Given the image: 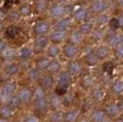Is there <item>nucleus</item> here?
<instances>
[{"instance_id": "33", "label": "nucleus", "mask_w": 123, "mask_h": 122, "mask_svg": "<svg viewBox=\"0 0 123 122\" xmlns=\"http://www.w3.org/2000/svg\"><path fill=\"white\" fill-rule=\"evenodd\" d=\"M17 55H18V50H15L13 47L10 46H6L0 53L1 58L6 61H12V60L17 57Z\"/></svg>"}, {"instance_id": "14", "label": "nucleus", "mask_w": 123, "mask_h": 122, "mask_svg": "<svg viewBox=\"0 0 123 122\" xmlns=\"http://www.w3.org/2000/svg\"><path fill=\"white\" fill-rule=\"evenodd\" d=\"M74 19L72 17H68L65 16L63 18H61L59 19H57L56 22L53 25V30H59L62 31H69L73 30V25H74Z\"/></svg>"}, {"instance_id": "13", "label": "nucleus", "mask_w": 123, "mask_h": 122, "mask_svg": "<svg viewBox=\"0 0 123 122\" xmlns=\"http://www.w3.org/2000/svg\"><path fill=\"white\" fill-rule=\"evenodd\" d=\"M108 30L106 28H100V27H95V29L93 30L91 34L88 36L87 38L89 39L90 43L93 45H97L98 43L104 42L105 38L107 36Z\"/></svg>"}, {"instance_id": "24", "label": "nucleus", "mask_w": 123, "mask_h": 122, "mask_svg": "<svg viewBox=\"0 0 123 122\" xmlns=\"http://www.w3.org/2000/svg\"><path fill=\"white\" fill-rule=\"evenodd\" d=\"M17 96L18 97L19 100L22 103V105H28V104L32 102L33 92L28 87H22L18 91Z\"/></svg>"}, {"instance_id": "51", "label": "nucleus", "mask_w": 123, "mask_h": 122, "mask_svg": "<svg viewBox=\"0 0 123 122\" xmlns=\"http://www.w3.org/2000/svg\"><path fill=\"white\" fill-rule=\"evenodd\" d=\"M114 122H123V117H118V119H116V120H114Z\"/></svg>"}, {"instance_id": "39", "label": "nucleus", "mask_w": 123, "mask_h": 122, "mask_svg": "<svg viewBox=\"0 0 123 122\" xmlns=\"http://www.w3.org/2000/svg\"><path fill=\"white\" fill-rule=\"evenodd\" d=\"M34 8L38 13H44L49 8V0H36Z\"/></svg>"}, {"instance_id": "19", "label": "nucleus", "mask_w": 123, "mask_h": 122, "mask_svg": "<svg viewBox=\"0 0 123 122\" xmlns=\"http://www.w3.org/2000/svg\"><path fill=\"white\" fill-rule=\"evenodd\" d=\"M109 7V4L107 0H99L95 3H92L89 6V11L95 14V15H99L102 13H106Z\"/></svg>"}, {"instance_id": "35", "label": "nucleus", "mask_w": 123, "mask_h": 122, "mask_svg": "<svg viewBox=\"0 0 123 122\" xmlns=\"http://www.w3.org/2000/svg\"><path fill=\"white\" fill-rule=\"evenodd\" d=\"M41 72L36 68V67H30L27 72H26V76H27V79L31 83H37L39 81L40 77L41 76Z\"/></svg>"}, {"instance_id": "44", "label": "nucleus", "mask_w": 123, "mask_h": 122, "mask_svg": "<svg viewBox=\"0 0 123 122\" xmlns=\"http://www.w3.org/2000/svg\"><path fill=\"white\" fill-rule=\"evenodd\" d=\"M21 122H41V118L36 114H30L26 116Z\"/></svg>"}, {"instance_id": "25", "label": "nucleus", "mask_w": 123, "mask_h": 122, "mask_svg": "<svg viewBox=\"0 0 123 122\" xmlns=\"http://www.w3.org/2000/svg\"><path fill=\"white\" fill-rule=\"evenodd\" d=\"M48 104L49 107L51 110H57V109H62V98L61 96H58L54 92L48 97Z\"/></svg>"}, {"instance_id": "6", "label": "nucleus", "mask_w": 123, "mask_h": 122, "mask_svg": "<svg viewBox=\"0 0 123 122\" xmlns=\"http://www.w3.org/2000/svg\"><path fill=\"white\" fill-rule=\"evenodd\" d=\"M104 42L108 44L111 49L123 43V31L122 30H109L107 33Z\"/></svg>"}, {"instance_id": "47", "label": "nucleus", "mask_w": 123, "mask_h": 122, "mask_svg": "<svg viewBox=\"0 0 123 122\" xmlns=\"http://www.w3.org/2000/svg\"><path fill=\"white\" fill-rule=\"evenodd\" d=\"M118 107H119L120 111H121V113H122V115H123V98L122 99H119V100H118Z\"/></svg>"}, {"instance_id": "52", "label": "nucleus", "mask_w": 123, "mask_h": 122, "mask_svg": "<svg viewBox=\"0 0 123 122\" xmlns=\"http://www.w3.org/2000/svg\"><path fill=\"white\" fill-rule=\"evenodd\" d=\"M117 1H118V3L119 4V5L123 6V0H117Z\"/></svg>"}, {"instance_id": "18", "label": "nucleus", "mask_w": 123, "mask_h": 122, "mask_svg": "<svg viewBox=\"0 0 123 122\" xmlns=\"http://www.w3.org/2000/svg\"><path fill=\"white\" fill-rule=\"evenodd\" d=\"M89 8H86L85 6H78L77 8L74 9L72 12L73 19L74 22L77 23H82L84 21L87 20V18L89 15Z\"/></svg>"}, {"instance_id": "50", "label": "nucleus", "mask_w": 123, "mask_h": 122, "mask_svg": "<svg viewBox=\"0 0 123 122\" xmlns=\"http://www.w3.org/2000/svg\"><path fill=\"white\" fill-rule=\"evenodd\" d=\"M3 28H4V24H3L2 20H0V32L3 30Z\"/></svg>"}, {"instance_id": "23", "label": "nucleus", "mask_w": 123, "mask_h": 122, "mask_svg": "<svg viewBox=\"0 0 123 122\" xmlns=\"http://www.w3.org/2000/svg\"><path fill=\"white\" fill-rule=\"evenodd\" d=\"M82 61L84 63L85 66L88 67V68H95V67H98L101 61H99L98 57L96 56V54L94 53V51L92 52H89L86 55L82 56Z\"/></svg>"}, {"instance_id": "3", "label": "nucleus", "mask_w": 123, "mask_h": 122, "mask_svg": "<svg viewBox=\"0 0 123 122\" xmlns=\"http://www.w3.org/2000/svg\"><path fill=\"white\" fill-rule=\"evenodd\" d=\"M94 53L99 59L101 62L108 61L110 58H112V49L106 44L105 42L98 43L94 47Z\"/></svg>"}, {"instance_id": "2", "label": "nucleus", "mask_w": 123, "mask_h": 122, "mask_svg": "<svg viewBox=\"0 0 123 122\" xmlns=\"http://www.w3.org/2000/svg\"><path fill=\"white\" fill-rule=\"evenodd\" d=\"M17 91V85L13 82H6L2 87H0V101L2 104H7L12 96H14Z\"/></svg>"}, {"instance_id": "7", "label": "nucleus", "mask_w": 123, "mask_h": 122, "mask_svg": "<svg viewBox=\"0 0 123 122\" xmlns=\"http://www.w3.org/2000/svg\"><path fill=\"white\" fill-rule=\"evenodd\" d=\"M50 44L51 42H50L48 35L38 36V37H35L31 48L35 54H41L43 52L45 53L47 48L49 47Z\"/></svg>"}, {"instance_id": "34", "label": "nucleus", "mask_w": 123, "mask_h": 122, "mask_svg": "<svg viewBox=\"0 0 123 122\" xmlns=\"http://www.w3.org/2000/svg\"><path fill=\"white\" fill-rule=\"evenodd\" d=\"M51 60L49 57H47L46 55H41L39 58H37L35 61V67L38 68L41 73H45L47 70V68L49 66Z\"/></svg>"}, {"instance_id": "43", "label": "nucleus", "mask_w": 123, "mask_h": 122, "mask_svg": "<svg viewBox=\"0 0 123 122\" xmlns=\"http://www.w3.org/2000/svg\"><path fill=\"white\" fill-rule=\"evenodd\" d=\"M7 104H8L12 108H14L15 110L18 109V108H19V107L22 106V103H21V101L19 100L18 97L17 96V94H15L14 96H12V97L10 98V100H9V102H8Z\"/></svg>"}, {"instance_id": "11", "label": "nucleus", "mask_w": 123, "mask_h": 122, "mask_svg": "<svg viewBox=\"0 0 123 122\" xmlns=\"http://www.w3.org/2000/svg\"><path fill=\"white\" fill-rule=\"evenodd\" d=\"M37 85H40L42 89H44L48 93V92L53 90L55 87V85H56L55 76L52 74H50V73H44L41 74L39 81L37 82Z\"/></svg>"}, {"instance_id": "21", "label": "nucleus", "mask_w": 123, "mask_h": 122, "mask_svg": "<svg viewBox=\"0 0 123 122\" xmlns=\"http://www.w3.org/2000/svg\"><path fill=\"white\" fill-rule=\"evenodd\" d=\"M81 116L79 108L69 107L63 111V122H78Z\"/></svg>"}, {"instance_id": "16", "label": "nucleus", "mask_w": 123, "mask_h": 122, "mask_svg": "<svg viewBox=\"0 0 123 122\" xmlns=\"http://www.w3.org/2000/svg\"><path fill=\"white\" fill-rule=\"evenodd\" d=\"M67 13H68L67 6H64L63 4L56 3V4L52 5L51 7L49 8V15L51 16L52 18L59 19V18H61L65 17Z\"/></svg>"}, {"instance_id": "48", "label": "nucleus", "mask_w": 123, "mask_h": 122, "mask_svg": "<svg viewBox=\"0 0 123 122\" xmlns=\"http://www.w3.org/2000/svg\"><path fill=\"white\" fill-rule=\"evenodd\" d=\"M57 3H59V4H63V3H65V2H68L69 0H55Z\"/></svg>"}, {"instance_id": "37", "label": "nucleus", "mask_w": 123, "mask_h": 122, "mask_svg": "<svg viewBox=\"0 0 123 122\" xmlns=\"http://www.w3.org/2000/svg\"><path fill=\"white\" fill-rule=\"evenodd\" d=\"M49 122H63V111L62 109L51 110L48 114Z\"/></svg>"}, {"instance_id": "53", "label": "nucleus", "mask_w": 123, "mask_h": 122, "mask_svg": "<svg viewBox=\"0 0 123 122\" xmlns=\"http://www.w3.org/2000/svg\"><path fill=\"white\" fill-rule=\"evenodd\" d=\"M88 1L92 4V3H95V2H97V1H99V0H88Z\"/></svg>"}, {"instance_id": "5", "label": "nucleus", "mask_w": 123, "mask_h": 122, "mask_svg": "<svg viewBox=\"0 0 123 122\" xmlns=\"http://www.w3.org/2000/svg\"><path fill=\"white\" fill-rule=\"evenodd\" d=\"M103 108H104V111L107 115V117L112 119V120H116L118 117H122V113L119 109L118 101L110 100V101L106 102Z\"/></svg>"}, {"instance_id": "46", "label": "nucleus", "mask_w": 123, "mask_h": 122, "mask_svg": "<svg viewBox=\"0 0 123 122\" xmlns=\"http://www.w3.org/2000/svg\"><path fill=\"white\" fill-rule=\"evenodd\" d=\"M6 46H7V44L6 43V41L3 39H0V53H1V51H3Z\"/></svg>"}, {"instance_id": "54", "label": "nucleus", "mask_w": 123, "mask_h": 122, "mask_svg": "<svg viewBox=\"0 0 123 122\" xmlns=\"http://www.w3.org/2000/svg\"><path fill=\"white\" fill-rule=\"evenodd\" d=\"M0 122H7V120H5V119H2V118H0Z\"/></svg>"}, {"instance_id": "42", "label": "nucleus", "mask_w": 123, "mask_h": 122, "mask_svg": "<svg viewBox=\"0 0 123 122\" xmlns=\"http://www.w3.org/2000/svg\"><path fill=\"white\" fill-rule=\"evenodd\" d=\"M31 12H32V8L31 6L28 4H23L18 8V14L22 17H28L31 15Z\"/></svg>"}, {"instance_id": "41", "label": "nucleus", "mask_w": 123, "mask_h": 122, "mask_svg": "<svg viewBox=\"0 0 123 122\" xmlns=\"http://www.w3.org/2000/svg\"><path fill=\"white\" fill-rule=\"evenodd\" d=\"M62 107H66V108L73 107V105L74 103V97L72 94H70L68 92L64 96H62Z\"/></svg>"}, {"instance_id": "36", "label": "nucleus", "mask_w": 123, "mask_h": 122, "mask_svg": "<svg viewBox=\"0 0 123 122\" xmlns=\"http://www.w3.org/2000/svg\"><path fill=\"white\" fill-rule=\"evenodd\" d=\"M110 17L108 13H102V14H99L96 17L94 23L96 27H100V28H106L107 26L110 23Z\"/></svg>"}, {"instance_id": "20", "label": "nucleus", "mask_w": 123, "mask_h": 122, "mask_svg": "<svg viewBox=\"0 0 123 122\" xmlns=\"http://www.w3.org/2000/svg\"><path fill=\"white\" fill-rule=\"evenodd\" d=\"M85 39H86V37L83 35V34H81L80 31L78 30L77 29H73V30H71L68 32L66 41L80 47L84 43Z\"/></svg>"}, {"instance_id": "9", "label": "nucleus", "mask_w": 123, "mask_h": 122, "mask_svg": "<svg viewBox=\"0 0 123 122\" xmlns=\"http://www.w3.org/2000/svg\"><path fill=\"white\" fill-rule=\"evenodd\" d=\"M98 84V80L96 75L93 73H87L81 75L79 79V86L85 91H90L94 86H96Z\"/></svg>"}, {"instance_id": "12", "label": "nucleus", "mask_w": 123, "mask_h": 122, "mask_svg": "<svg viewBox=\"0 0 123 122\" xmlns=\"http://www.w3.org/2000/svg\"><path fill=\"white\" fill-rule=\"evenodd\" d=\"M108 92L114 97H120L123 96V77L113 78L108 86Z\"/></svg>"}, {"instance_id": "17", "label": "nucleus", "mask_w": 123, "mask_h": 122, "mask_svg": "<svg viewBox=\"0 0 123 122\" xmlns=\"http://www.w3.org/2000/svg\"><path fill=\"white\" fill-rule=\"evenodd\" d=\"M73 78L74 77L72 75H70L65 70H62L55 75V82H56L55 85L69 88L70 85H72Z\"/></svg>"}, {"instance_id": "31", "label": "nucleus", "mask_w": 123, "mask_h": 122, "mask_svg": "<svg viewBox=\"0 0 123 122\" xmlns=\"http://www.w3.org/2000/svg\"><path fill=\"white\" fill-rule=\"evenodd\" d=\"M61 71H62V65L61 61L58 59H51V62H50V64H49L45 73L55 76L57 73H59Z\"/></svg>"}, {"instance_id": "28", "label": "nucleus", "mask_w": 123, "mask_h": 122, "mask_svg": "<svg viewBox=\"0 0 123 122\" xmlns=\"http://www.w3.org/2000/svg\"><path fill=\"white\" fill-rule=\"evenodd\" d=\"M45 55L50 59H58L62 55V45L51 43L45 51Z\"/></svg>"}, {"instance_id": "27", "label": "nucleus", "mask_w": 123, "mask_h": 122, "mask_svg": "<svg viewBox=\"0 0 123 122\" xmlns=\"http://www.w3.org/2000/svg\"><path fill=\"white\" fill-rule=\"evenodd\" d=\"M95 23L94 21L90 20H86L82 22V23H79V25L76 29L80 31V33L83 34L86 38H87L88 36L91 34V32L93 31V30L95 29Z\"/></svg>"}, {"instance_id": "30", "label": "nucleus", "mask_w": 123, "mask_h": 122, "mask_svg": "<svg viewBox=\"0 0 123 122\" xmlns=\"http://www.w3.org/2000/svg\"><path fill=\"white\" fill-rule=\"evenodd\" d=\"M15 109L8 105V104H1L0 105V118L9 120L14 116Z\"/></svg>"}, {"instance_id": "32", "label": "nucleus", "mask_w": 123, "mask_h": 122, "mask_svg": "<svg viewBox=\"0 0 123 122\" xmlns=\"http://www.w3.org/2000/svg\"><path fill=\"white\" fill-rule=\"evenodd\" d=\"M33 106H34V109L36 110L38 114H45L49 110V104H48V97L44 98V99H41V100H37V101H33Z\"/></svg>"}, {"instance_id": "29", "label": "nucleus", "mask_w": 123, "mask_h": 122, "mask_svg": "<svg viewBox=\"0 0 123 122\" xmlns=\"http://www.w3.org/2000/svg\"><path fill=\"white\" fill-rule=\"evenodd\" d=\"M34 54V51L32 50V48L29 46H23L18 50V55L17 57L21 60V61H29L32 58V56Z\"/></svg>"}, {"instance_id": "10", "label": "nucleus", "mask_w": 123, "mask_h": 122, "mask_svg": "<svg viewBox=\"0 0 123 122\" xmlns=\"http://www.w3.org/2000/svg\"><path fill=\"white\" fill-rule=\"evenodd\" d=\"M51 25L49 21L47 20H38L36 21L31 29L32 34L38 37V36L48 35L51 32Z\"/></svg>"}, {"instance_id": "8", "label": "nucleus", "mask_w": 123, "mask_h": 122, "mask_svg": "<svg viewBox=\"0 0 123 122\" xmlns=\"http://www.w3.org/2000/svg\"><path fill=\"white\" fill-rule=\"evenodd\" d=\"M84 63H83L82 60H78V59H74V60H70L67 61V63L65 65V71L72 75L73 77L80 76L83 73L84 71Z\"/></svg>"}, {"instance_id": "4", "label": "nucleus", "mask_w": 123, "mask_h": 122, "mask_svg": "<svg viewBox=\"0 0 123 122\" xmlns=\"http://www.w3.org/2000/svg\"><path fill=\"white\" fill-rule=\"evenodd\" d=\"M80 53V47L65 41L62 45V56L65 58L67 61L77 59Z\"/></svg>"}, {"instance_id": "45", "label": "nucleus", "mask_w": 123, "mask_h": 122, "mask_svg": "<svg viewBox=\"0 0 123 122\" xmlns=\"http://www.w3.org/2000/svg\"><path fill=\"white\" fill-rule=\"evenodd\" d=\"M117 22H118V28L123 31V14L119 15L117 18Z\"/></svg>"}, {"instance_id": "1", "label": "nucleus", "mask_w": 123, "mask_h": 122, "mask_svg": "<svg viewBox=\"0 0 123 122\" xmlns=\"http://www.w3.org/2000/svg\"><path fill=\"white\" fill-rule=\"evenodd\" d=\"M108 93V92L107 87H105L100 84H98L96 86L93 87L90 91H88V96H89L90 101L92 103L99 105L105 101Z\"/></svg>"}, {"instance_id": "49", "label": "nucleus", "mask_w": 123, "mask_h": 122, "mask_svg": "<svg viewBox=\"0 0 123 122\" xmlns=\"http://www.w3.org/2000/svg\"><path fill=\"white\" fill-rule=\"evenodd\" d=\"M101 122H114V120H112V119H110V118H108V117H107L106 119H104L103 121Z\"/></svg>"}, {"instance_id": "15", "label": "nucleus", "mask_w": 123, "mask_h": 122, "mask_svg": "<svg viewBox=\"0 0 123 122\" xmlns=\"http://www.w3.org/2000/svg\"><path fill=\"white\" fill-rule=\"evenodd\" d=\"M67 36L68 32L59 30H52L48 34L50 42L52 44H58V45H62L67 41Z\"/></svg>"}, {"instance_id": "26", "label": "nucleus", "mask_w": 123, "mask_h": 122, "mask_svg": "<svg viewBox=\"0 0 123 122\" xmlns=\"http://www.w3.org/2000/svg\"><path fill=\"white\" fill-rule=\"evenodd\" d=\"M3 72L6 76L14 77L18 75L20 72V66L18 63H16L14 61H8V63L4 67Z\"/></svg>"}, {"instance_id": "38", "label": "nucleus", "mask_w": 123, "mask_h": 122, "mask_svg": "<svg viewBox=\"0 0 123 122\" xmlns=\"http://www.w3.org/2000/svg\"><path fill=\"white\" fill-rule=\"evenodd\" d=\"M4 32H5V36L7 39H9V40H14V39H16L18 36L19 35L20 30H19V29L18 28V26L10 25L6 29Z\"/></svg>"}, {"instance_id": "40", "label": "nucleus", "mask_w": 123, "mask_h": 122, "mask_svg": "<svg viewBox=\"0 0 123 122\" xmlns=\"http://www.w3.org/2000/svg\"><path fill=\"white\" fill-rule=\"evenodd\" d=\"M112 58L118 61H123V43L112 49Z\"/></svg>"}, {"instance_id": "22", "label": "nucleus", "mask_w": 123, "mask_h": 122, "mask_svg": "<svg viewBox=\"0 0 123 122\" xmlns=\"http://www.w3.org/2000/svg\"><path fill=\"white\" fill-rule=\"evenodd\" d=\"M107 118V115L104 111L103 107H97L90 110L88 114V120L89 122H101Z\"/></svg>"}]
</instances>
